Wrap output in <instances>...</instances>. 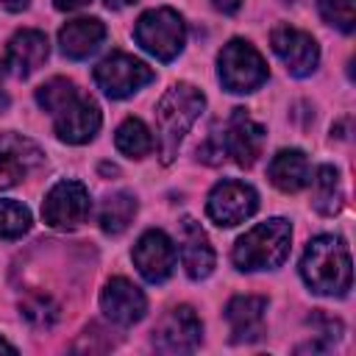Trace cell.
Segmentation results:
<instances>
[{
  "mask_svg": "<svg viewBox=\"0 0 356 356\" xmlns=\"http://www.w3.org/2000/svg\"><path fill=\"white\" fill-rule=\"evenodd\" d=\"M203 106H206V97L192 83H172L161 95V100L156 103V111H153V117H156L153 147H159L161 164H172L184 136L189 134V128L200 117Z\"/></svg>",
  "mask_w": 356,
  "mask_h": 356,
  "instance_id": "1",
  "label": "cell"
},
{
  "mask_svg": "<svg viewBox=\"0 0 356 356\" xmlns=\"http://www.w3.org/2000/svg\"><path fill=\"white\" fill-rule=\"evenodd\" d=\"M300 275L306 286L317 295H334V298L348 295L350 281H353V264H350L348 245L331 234L314 236L303 250Z\"/></svg>",
  "mask_w": 356,
  "mask_h": 356,
  "instance_id": "2",
  "label": "cell"
},
{
  "mask_svg": "<svg viewBox=\"0 0 356 356\" xmlns=\"http://www.w3.org/2000/svg\"><path fill=\"white\" fill-rule=\"evenodd\" d=\"M289 239H292V225L284 217H273L242 234L231 250V259L245 273L275 270L289 256Z\"/></svg>",
  "mask_w": 356,
  "mask_h": 356,
  "instance_id": "3",
  "label": "cell"
},
{
  "mask_svg": "<svg viewBox=\"0 0 356 356\" xmlns=\"http://www.w3.org/2000/svg\"><path fill=\"white\" fill-rule=\"evenodd\" d=\"M134 39L145 53H150L159 61H172L186 42V25L184 17L175 8H150L136 19Z\"/></svg>",
  "mask_w": 356,
  "mask_h": 356,
  "instance_id": "4",
  "label": "cell"
},
{
  "mask_svg": "<svg viewBox=\"0 0 356 356\" xmlns=\"http://www.w3.org/2000/svg\"><path fill=\"white\" fill-rule=\"evenodd\" d=\"M217 75L228 92L245 95V92L259 89L267 81V64L250 42L231 39L217 56Z\"/></svg>",
  "mask_w": 356,
  "mask_h": 356,
  "instance_id": "5",
  "label": "cell"
},
{
  "mask_svg": "<svg viewBox=\"0 0 356 356\" xmlns=\"http://www.w3.org/2000/svg\"><path fill=\"white\" fill-rule=\"evenodd\" d=\"M92 78L103 89L106 97L122 100V97H131L134 92H139L142 86H147L156 75L145 61H139L128 53H111L95 67Z\"/></svg>",
  "mask_w": 356,
  "mask_h": 356,
  "instance_id": "6",
  "label": "cell"
},
{
  "mask_svg": "<svg viewBox=\"0 0 356 356\" xmlns=\"http://www.w3.org/2000/svg\"><path fill=\"white\" fill-rule=\"evenodd\" d=\"M259 209V195L250 184L245 181H234V178H225L220 184H214V189L209 192V200H206V214L211 222L222 225V228H231V225H239L245 222L248 217H253Z\"/></svg>",
  "mask_w": 356,
  "mask_h": 356,
  "instance_id": "7",
  "label": "cell"
},
{
  "mask_svg": "<svg viewBox=\"0 0 356 356\" xmlns=\"http://www.w3.org/2000/svg\"><path fill=\"white\" fill-rule=\"evenodd\" d=\"M89 209H92V200H89V192L83 184L78 181H58L47 195H44V203H42V217L50 228H78L81 222H86L89 217Z\"/></svg>",
  "mask_w": 356,
  "mask_h": 356,
  "instance_id": "8",
  "label": "cell"
},
{
  "mask_svg": "<svg viewBox=\"0 0 356 356\" xmlns=\"http://www.w3.org/2000/svg\"><path fill=\"white\" fill-rule=\"evenodd\" d=\"M270 44L275 50V56L284 61L286 72L295 78H306L317 70L320 61V47L314 42L312 33L292 28V25H278L270 33Z\"/></svg>",
  "mask_w": 356,
  "mask_h": 356,
  "instance_id": "9",
  "label": "cell"
},
{
  "mask_svg": "<svg viewBox=\"0 0 356 356\" xmlns=\"http://www.w3.org/2000/svg\"><path fill=\"white\" fill-rule=\"evenodd\" d=\"M203 325L192 306H175L170 309L156 331H153V348L161 353H192L200 345Z\"/></svg>",
  "mask_w": 356,
  "mask_h": 356,
  "instance_id": "10",
  "label": "cell"
},
{
  "mask_svg": "<svg viewBox=\"0 0 356 356\" xmlns=\"http://www.w3.org/2000/svg\"><path fill=\"white\" fill-rule=\"evenodd\" d=\"M131 256H134V264H136L139 275H142L145 281H150V284L167 281V278L172 275V270H175V245H172V239H170L164 231H159V228L145 231V234L136 239Z\"/></svg>",
  "mask_w": 356,
  "mask_h": 356,
  "instance_id": "11",
  "label": "cell"
},
{
  "mask_svg": "<svg viewBox=\"0 0 356 356\" xmlns=\"http://www.w3.org/2000/svg\"><path fill=\"white\" fill-rule=\"evenodd\" d=\"M100 122H103L100 106L86 95H75L64 108H58L53 114L56 136L67 145H83V142L95 139Z\"/></svg>",
  "mask_w": 356,
  "mask_h": 356,
  "instance_id": "12",
  "label": "cell"
},
{
  "mask_svg": "<svg viewBox=\"0 0 356 356\" xmlns=\"http://www.w3.org/2000/svg\"><path fill=\"white\" fill-rule=\"evenodd\" d=\"M222 145L239 167H253L264 147V128L248 114V108H234L222 131Z\"/></svg>",
  "mask_w": 356,
  "mask_h": 356,
  "instance_id": "13",
  "label": "cell"
},
{
  "mask_svg": "<svg viewBox=\"0 0 356 356\" xmlns=\"http://www.w3.org/2000/svg\"><path fill=\"white\" fill-rule=\"evenodd\" d=\"M42 164V147L22 134H0V189L17 186L33 167Z\"/></svg>",
  "mask_w": 356,
  "mask_h": 356,
  "instance_id": "14",
  "label": "cell"
},
{
  "mask_svg": "<svg viewBox=\"0 0 356 356\" xmlns=\"http://www.w3.org/2000/svg\"><path fill=\"white\" fill-rule=\"evenodd\" d=\"M100 309L103 314L117 323V325H134L145 317L147 312V300H145V292L131 284L128 278H111L103 292H100Z\"/></svg>",
  "mask_w": 356,
  "mask_h": 356,
  "instance_id": "15",
  "label": "cell"
},
{
  "mask_svg": "<svg viewBox=\"0 0 356 356\" xmlns=\"http://www.w3.org/2000/svg\"><path fill=\"white\" fill-rule=\"evenodd\" d=\"M178 253H181L184 270L192 281H203L211 275L217 256H214V248L209 245L206 231L192 217H184L178 225Z\"/></svg>",
  "mask_w": 356,
  "mask_h": 356,
  "instance_id": "16",
  "label": "cell"
},
{
  "mask_svg": "<svg viewBox=\"0 0 356 356\" xmlns=\"http://www.w3.org/2000/svg\"><path fill=\"white\" fill-rule=\"evenodd\" d=\"M264 312L267 298L261 295H236L225 306V320L231 325V342H256L264 337Z\"/></svg>",
  "mask_w": 356,
  "mask_h": 356,
  "instance_id": "17",
  "label": "cell"
},
{
  "mask_svg": "<svg viewBox=\"0 0 356 356\" xmlns=\"http://www.w3.org/2000/svg\"><path fill=\"white\" fill-rule=\"evenodd\" d=\"M47 53H50L47 36L36 28H25V31L11 36V42L6 47V67H8L11 75L28 78L31 72H36L44 64Z\"/></svg>",
  "mask_w": 356,
  "mask_h": 356,
  "instance_id": "18",
  "label": "cell"
},
{
  "mask_svg": "<svg viewBox=\"0 0 356 356\" xmlns=\"http://www.w3.org/2000/svg\"><path fill=\"white\" fill-rule=\"evenodd\" d=\"M106 39V25L97 19V17H78V19H70L61 31H58V47L67 58H86L92 56L100 42Z\"/></svg>",
  "mask_w": 356,
  "mask_h": 356,
  "instance_id": "19",
  "label": "cell"
},
{
  "mask_svg": "<svg viewBox=\"0 0 356 356\" xmlns=\"http://www.w3.org/2000/svg\"><path fill=\"white\" fill-rule=\"evenodd\" d=\"M267 175L273 181V186H278L281 192H300L309 178H312V170H309V159L303 150L298 147H286V150H278L267 167Z\"/></svg>",
  "mask_w": 356,
  "mask_h": 356,
  "instance_id": "20",
  "label": "cell"
},
{
  "mask_svg": "<svg viewBox=\"0 0 356 356\" xmlns=\"http://www.w3.org/2000/svg\"><path fill=\"white\" fill-rule=\"evenodd\" d=\"M312 206L325 217H334L342 209V184H339L337 167H331V164L317 167L314 189H312Z\"/></svg>",
  "mask_w": 356,
  "mask_h": 356,
  "instance_id": "21",
  "label": "cell"
},
{
  "mask_svg": "<svg viewBox=\"0 0 356 356\" xmlns=\"http://www.w3.org/2000/svg\"><path fill=\"white\" fill-rule=\"evenodd\" d=\"M114 145L120 153H125L128 159H145L153 150V134L150 128L139 120V117H128L117 134H114Z\"/></svg>",
  "mask_w": 356,
  "mask_h": 356,
  "instance_id": "22",
  "label": "cell"
},
{
  "mask_svg": "<svg viewBox=\"0 0 356 356\" xmlns=\"http://www.w3.org/2000/svg\"><path fill=\"white\" fill-rule=\"evenodd\" d=\"M134 214H136V200H134V195H128V192H114V195H108V197L103 200V209H100V228H103L106 234L117 236V234H122V231L131 225Z\"/></svg>",
  "mask_w": 356,
  "mask_h": 356,
  "instance_id": "23",
  "label": "cell"
},
{
  "mask_svg": "<svg viewBox=\"0 0 356 356\" xmlns=\"http://www.w3.org/2000/svg\"><path fill=\"white\" fill-rule=\"evenodd\" d=\"M19 312H22V317H25L33 328H53L56 320H58V306L53 303V298L42 295V292L25 295L22 303H19Z\"/></svg>",
  "mask_w": 356,
  "mask_h": 356,
  "instance_id": "24",
  "label": "cell"
},
{
  "mask_svg": "<svg viewBox=\"0 0 356 356\" xmlns=\"http://www.w3.org/2000/svg\"><path fill=\"white\" fill-rule=\"evenodd\" d=\"M31 228V211L19 200H0V239H19Z\"/></svg>",
  "mask_w": 356,
  "mask_h": 356,
  "instance_id": "25",
  "label": "cell"
},
{
  "mask_svg": "<svg viewBox=\"0 0 356 356\" xmlns=\"http://www.w3.org/2000/svg\"><path fill=\"white\" fill-rule=\"evenodd\" d=\"M75 95H78V89H75L72 81H67V78H50L47 83H42V86L36 89V103H39L47 114H56V111L64 108Z\"/></svg>",
  "mask_w": 356,
  "mask_h": 356,
  "instance_id": "26",
  "label": "cell"
},
{
  "mask_svg": "<svg viewBox=\"0 0 356 356\" xmlns=\"http://www.w3.org/2000/svg\"><path fill=\"white\" fill-rule=\"evenodd\" d=\"M320 14L328 25L339 28L342 33H350L356 25V0H317Z\"/></svg>",
  "mask_w": 356,
  "mask_h": 356,
  "instance_id": "27",
  "label": "cell"
},
{
  "mask_svg": "<svg viewBox=\"0 0 356 356\" xmlns=\"http://www.w3.org/2000/svg\"><path fill=\"white\" fill-rule=\"evenodd\" d=\"M197 156L206 161V164H220L225 159V145H222V134H211L200 147H197Z\"/></svg>",
  "mask_w": 356,
  "mask_h": 356,
  "instance_id": "28",
  "label": "cell"
},
{
  "mask_svg": "<svg viewBox=\"0 0 356 356\" xmlns=\"http://www.w3.org/2000/svg\"><path fill=\"white\" fill-rule=\"evenodd\" d=\"M89 0H53V6L58 8V11H78V8H83Z\"/></svg>",
  "mask_w": 356,
  "mask_h": 356,
  "instance_id": "29",
  "label": "cell"
},
{
  "mask_svg": "<svg viewBox=\"0 0 356 356\" xmlns=\"http://www.w3.org/2000/svg\"><path fill=\"white\" fill-rule=\"evenodd\" d=\"M211 3H214V8L222 11V14H234V11L242 6V0H211Z\"/></svg>",
  "mask_w": 356,
  "mask_h": 356,
  "instance_id": "30",
  "label": "cell"
},
{
  "mask_svg": "<svg viewBox=\"0 0 356 356\" xmlns=\"http://www.w3.org/2000/svg\"><path fill=\"white\" fill-rule=\"evenodd\" d=\"M0 3H3L8 11H22V8H28L31 0H0Z\"/></svg>",
  "mask_w": 356,
  "mask_h": 356,
  "instance_id": "31",
  "label": "cell"
},
{
  "mask_svg": "<svg viewBox=\"0 0 356 356\" xmlns=\"http://www.w3.org/2000/svg\"><path fill=\"white\" fill-rule=\"evenodd\" d=\"M131 3H136V0H106L108 8H125V6H131Z\"/></svg>",
  "mask_w": 356,
  "mask_h": 356,
  "instance_id": "32",
  "label": "cell"
},
{
  "mask_svg": "<svg viewBox=\"0 0 356 356\" xmlns=\"http://www.w3.org/2000/svg\"><path fill=\"white\" fill-rule=\"evenodd\" d=\"M8 106V97H6V92H3V67H0V111Z\"/></svg>",
  "mask_w": 356,
  "mask_h": 356,
  "instance_id": "33",
  "label": "cell"
},
{
  "mask_svg": "<svg viewBox=\"0 0 356 356\" xmlns=\"http://www.w3.org/2000/svg\"><path fill=\"white\" fill-rule=\"evenodd\" d=\"M0 353H17V348H14L11 342H6V339L0 337Z\"/></svg>",
  "mask_w": 356,
  "mask_h": 356,
  "instance_id": "34",
  "label": "cell"
},
{
  "mask_svg": "<svg viewBox=\"0 0 356 356\" xmlns=\"http://www.w3.org/2000/svg\"><path fill=\"white\" fill-rule=\"evenodd\" d=\"M284 3H292V0H284Z\"/></svg>",
  "mask_w": 356,
  "mask_h": 356,
  "instance_id": "35",
  "label": "cell"
}]
</instances>
